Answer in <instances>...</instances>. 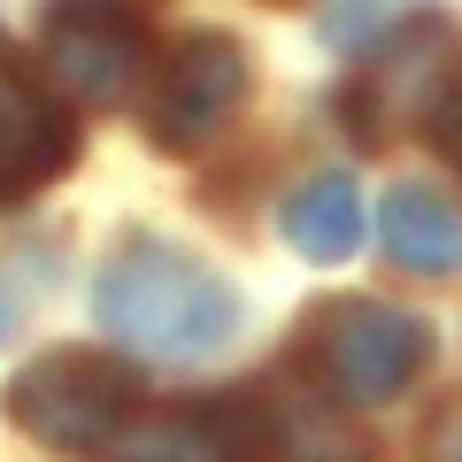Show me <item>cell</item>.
<instances>
[{"mask_svg":"<svg viewBox=\"0 0 462 462\" xmlns=\"http://www.w3.org/2000/svg\"><path fill=\"white\" fill-rule=\"evenodd\" d=\"M93 316L108 339H124L132 355H154V363H208L224 355L231 331H239V293L216 278L208 263L178 247H124L93 285Z\"/></svg>","mask_w":462,"mask_h":462,"instance_id":"1","label":"cell"},{"mask_svg":"<svg viewBox=\"0 0 462 462\" xmlns=\"http://www.w3.org/2000/svg\"><path fill=\"white\" fill-rule=\"evenodd\" d=\"M424 355H431V331L409 309H385V300H324L293 346L300 378L324 401H339V409L393 401L424 370Z\"/></svg>","mask_w":462,"mask_h":462,"instance_id":"2","label":"cell"},{"mask_svg":"<svg viewBox=\"0 0 462 462\" xmlns=\"http://www.w3.org/2000/svg\"><path fill=\"white\" fill-rule=\"evenodd\" d=\"M8 416H16V431H32L54 455H93L132 416V378L108 355H93V346H54L32 370H16Z\"/></svg>","mask_w":462,"mask_h":462,"instance_id":"3","label":"cell"},{"mask_svg":"<svg viewBox=\"0 0 462 462\" xmlns=\"http://www.w3.org/2000/svg\"><path fill=\"white\" fill-rule=\"evenodd\" d=\"M239 100H247V54L231 47V39H216V32L178 39V54L162 69V93H154V116H147L154 147L162 154H200L231 124Z\"/></svg>","mask_w":462,"mask_h":462,"instance_id":"4","label":"cell"},{"mask_svg":"<svg viewBox=\"0 0 462 462\" xmlns=\"http://www.w3.org/2000/svg\"><path fill=\"white\" fill-rule=\"evenodd\" d=\"M69 154H78V132L69 116L47 100V85L0 47V208L8 200H32L47 178H62Z\"/></svg>","mask_w":462,"mask_h":462,"instance_id":"5","label":"cell"},{"mask_svg":"<svg viewBox=\"0 0 462 462\" xmlns=\"http://www.w3.org/2000/svg\"><path fill=\"white\" fill-rule=\"evenodd\" d=\"M47 78L78 100H124L147 78V32L116 8H62L47 23Z\"/></svg>","mask_w":462,"mask_h":462,"instance_id":"6","label":"cell"},{"mask_svg":"<svg viewBox=\"0 0 462 462\" xmlns=\"http://www.w3.org/2000/svg\"><path fill=\"white\" fill-rule=\"evenodd\" d=\"M239 455L254 462H370L363 439L346 431L339 401H324L309 385V393H263L247 401V431H239Z\"/></svg>","mask_w":462,"mask_h":462,"instance_id":"7","label":"cell"},{"mask_svg":"<svg viewBox=\"0 0 462 462\" xmlns=\"http://www.w3.org/2000/svg\"><path fill=\"white\" fill-rule=\"evenodd\" d=\"M278 231H285V247L309 254V263H346V254L363 247V193H355V178H339V170L309 178L285 200Z\"/></svg>","mask_w":462,"mask_h":462,"instance_id":"8","label":"cell"},{"mask_svg":"<svg viewBox=\"0 0 462 462\" xmlns=\"http://www.w3.org/2000/svg\"><path fill=\"white\" fill-rule=\"evenodd\" d=\"M100 462H247L239 455V424L208 409H178V416H147V424H124Z\"/></svg>","mask_w":462,"mask_h":462,"instance_id":"9","label":"cell"},{"mask_svg":"<svg viewBox=\"0 0 462 462\" xmlns=\"http://www.w3.org/2000/svg\"><path fill=\"white\" fill-rule=\"evenodd\" d=\"M385 254H393L401 270L439 278V270L462 263V216L447 208L439 193H424V185H401V193L385 200Z\"/></svg>","mask_w":462,"mask_h":462,"instance_id":"10","label":"cell"},{"mask_svg":"<svg viewBox=\"0 0 462 462\" xmlns=\"http://www.w3.org/2000/svg\"><path fill=\"white\" fill-rule=\"evenodd\" d=\"M378 8H385V0H346L339 16L324 23V39H331V47H370V39H378V23H370Z\"/></svg>","mask_w":462,"mask_h":462,"instance_id":"11","label":"cell"},{"mask_svg":"<svg viewBox=\"0 0 462 462\" xmlns=\"http://www.w3.org/2000/svg\"><path fill=\"white\" fill-rule=\"evenodd\" d=\"M431 139H439V147H447V162L462 170V85L439 100V108H431Z\"/></svg>","mask_w":462,"mask_h":462,"instance_id":"12","label":"cell"},{"mask_svg":"<svg viewBox=\"0 0 462 462\" xmlns=\"http://www.w3.org/2000/svg\"><path fill=\"white\" fill-rule=\"evenodd\" d=\"M424 462H462V401L431 424V439H424Z\"/></svg>","mask_w":462,"mask_h":462,"instance_id":"13","label":"cell"}]
</instances>
